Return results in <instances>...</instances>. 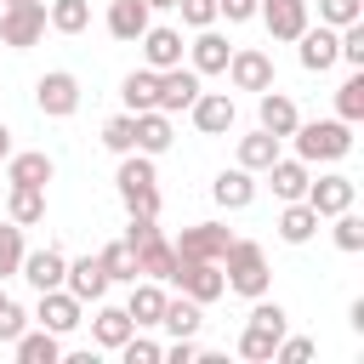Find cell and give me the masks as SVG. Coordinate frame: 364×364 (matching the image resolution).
<instances>
[{"instance_id": "obj_1", "label": "cell", "mask_w": 364, "mask_h": 364, "mask_svg": "<svg viewBox=\"0 0 364 364\" xmlns=\"http://www.w3.org/2000/svg\"><path fill=\"white\" fill-rule=\"evenodd\" d=\"M290 142H296V159H307V165H336V159L353 154V125H347V119H296Z\"/></svg>"}, {"instance_id": "obj_2", "label": "cell", "mask_w": 364, "mask_h": 364, "mask_svg": "<svg viewBox=\"0 0 364 364\" xmlns=\"http://www.w3.org/2000/svg\"><path fill=\"white\" fill-rule=\"evenodd\" d=\"M114 188H119V205L131 216H159V176H154V154H119V171H114Z\"/></svg>"}, {"instance_id": "obj_3", "label": "cell", "mask_w": 364, "mask_h": 364, "mask_svg": "<svg viewBox=\"0 0 364 364\" xmlns=\"http://www.w3.org/2000/svg\"><path fill=\"white\" fill-rule=\"evenodd\" d=\"M222 279H228V290L245 296V301L267 296V284H273V273H267V250H262L256 239H233V245L222 250Z\"/></svg>"}, {"instance_id": "obj_4", "label": "cell", "mask_w": 364, "mask_h": 364, "mask_svg": "<svg viewBox=\"0 0 364 364\" xmlns=\"http://www.w3.org/2000/svg\"><path fill=\"white\" fill-rule=\"evenodd\" d=\"M46 0H17V6H0V46L11 51H28L46 40Z\"/></svg>"}, {"instance_id": "obj_5", "label": "cell", "mask_w": 364, "mask_h": 364, "mask_svg": "<svg viewBox=\"0 0 364 364\" xmlns=\"http://www.w3.org/2000/svg\"><path fill=\"white\" fill-rule=\"evenodd\" d=\"M165 284H176L182 296H193L199 307H210L216 296H228V279H222V262H193V256H176V267H171V279Z\"/></svg>"}, {"instance_id": "obj_6", "label": "cell", "mask_w": 364, "mask_h": 364, "mask_svg": "<svg viewBox=\"0 0 364 364\" xmlns=\"http://www.w3.org/2000/svg\"><path fill=\"white\" fill-rule=\"evenodd\" d=\"M34 108H40L46 119H68V114L80 108V80H74L68 68H46V74L34 80Z\"/></svg>"}, {"instance_id": "obj_7", "label": "cell", "mask_w": 364, "mask_h": 364, "mask_svg": "<svg viewBox=\"0 0 364 364\" xmlns=\"http://www.w3.org/2000/svg\"><path fill=\"white\" fill-rule=\"evenodd\" d=\"M313 210H318V222H330L336 210H347L353 199H358V182L353 176H341V171H324V176H313L307 182V193H301Z\"/></svg>"}, {"instance_id": "obj_8", "label": "cell", "mask_w": 364, "mask_h": 364, "mask_svg": "<svg viewBox=\"0 0 364 364\" xmlns=\"http://www.w3.org/2000/svg\"><path fill=\"white\" fill-rule=\"evenodd\" d=\"M296 57H301V68H307V74L336 68V63H341V40H336V28H330V23H318V28L307 23V28L296 34Z\"/></svg>"}, {"instance_id": "obj_9", "label": "cell", "mask_w": 364, "mask_h": 364, "mask_svg": "<svg viewBox=\"0 0 364 364\" xmlns=\"http://www.w3.org/2000/svg\"><path fill=\"white\" fill-rule=\"evenodd\" d=\"M222 74L233 80V91H267L273 85V57L256 51V46H233V57H228Z\"/></svg>"}, {"instance_id": "obj_10", "label": "cell", "mask_w": 364, "mask_h": 364, "mask_svg": "<svg viewBox=\"0 0 364 364\" xmlns=\"http://www.w3.org/2000/svg\"><path fill=\"white\" fill-rule=\"evenodd\" d=\"M188 114H193V131H199V136H228L233 119H239V108H233L228 91H199V97L188 102Z\"/></svg>"}, {"instance_id": "obj_11", "label": "cell", "mask_w": 364, "mask_h": 364, "mask_svg": "<svg viewBox=\"0 0 364 364\" xmlns=\"http://www.w3.org/2000/svg\"><path fill=\"white\" fill-rule=\"evenodd\" d=\"M171 245H176V256L222 262V250L233 245V228H222V222H193V228H182V239H171Z\"/></svg>"}, {"instance_id": "obj_12", "label": "cell", "mask_w": 364, "mask_h": 364, "mask_svg": "<svg viewBox=\"0 0 364 364\" xmlns=\"http://www.w3.org/2000/svg\"><path fill=\"white\" fill-rule=\"evenodd\" d=\"M34 324H46V330H57V336H68V330H80V324H85V301H80V296H68L63 284H57V290H40V307H34Z\"/></svg>"}, {"instance_id": "obj_13", "label": "cell", "mask_w": 364, "mask_h": 364, "mask_svg": "<svg viewBox=\"0 0 364 364\" xmlns=\"http://www.w3.org/2000/svg\"><path fill=\"white\" fill-rule=\"evenodd\" d=\"M136 46H142V63H148L154 74H159V68H176V63H182V51H188L182 28H165V23H148Z\"/></svg>"}, {"instance_id": "obj_14", "label": "cell", "mask_w": 364, "mask_h": 364, "mask_svg": "<svg viewBox=\"0 0 364 364\" xmlns=\"http://www.w3.org/2000/svg\"><path fill=\"white\" fill-rule=\"evenodd\" d=\"M228 57H233V46H228V34H216V23H210V28H193V40H188V68H193L199 80H205V74H222Z\"/></svg>"}, {"instance_id": "obj_15", "label": "cell", "mask_w": 364, "mask_h": 364, "mask_svg": "<svg viewBox=\"0 0 364 364\" xmlns=\"http://www.w3.org/2000/svg\"><path fill=\"white\" fill-rule=\"evenodd\" d=\"M108 284H114V279H108L102 256H80V262H68V273H63V290L80 296V301H102Z\"/></svg>"}, {"instance_id": "obj_16", "label": "cell", "mask_w": 364, "mask_h": 364, "mask_svg": "<svg viewBox=\"0 0 364 364\" xmlns=\"http://www.w3.org/2000/svg\"><path fill=\"white\" fill-rule=\"evenodd\" d=\"M199 91H205V85H199L193 68H182V63H176V68H159V102H154V108H165V114H188V102H193Z\"/></svg>"}, {"instance_id": "obj_17", "label": "cell", "mask_w": 364, "mask_h": 364, "mask_svg": "<svg viewBox=\"0 0 364 364\" xmlns=\"http://www.w3.org/2000/svg\"><path fill=\"white\" fill-rule=\"evenodd\" d=\"M17 273L34 284V296H40V290H57L63 273H68V256H63L57 245H46V250H23V267H17Z\"/></svg>"}, {"instance_id": "obj_18", "label": "cell", "mask_w": 364, "mask_h": 364, "mask_svg": "<svg viewBox=\"0 0 364 364\" xmlns=\"http://www.w3.org/2000/svg\"><path fill=\"white\" fill-rule=\"evenodd\" d=\"M256 17L267 23L273 40H296L307 28V0H256Z\"/></svg>"}, {"instance_id": "obj_19", "label": "cell", "mask_w": 364, "mask_h": 364, "mask_svg": "<svg viewBox=\"0 0 364 364\" xmlns=\"http://www.w3.org/2000/svg\"><path fill=\"white\" fill-rule=\"evenodd\" d=\"M262 176H267L273 199L284 205V199H301V193H307V182H313V165H307V159H284V154H279V159H273Z\"/></svg>"}, {"instance_id": "obj_20", "label": "cell", "mask_w": 364, "mask_h": 364, "mask_svg": "<svg viewBox=\"0 0 364 364\" xmlns=\"http://www.w3.org/2000/svg\"><path fill=\"white\" fill-rule=\"evenodd\" d=\"M210 199H216L222 210H250V205H256V171H245V165L222 171V176L210 182Z\"/></svg>"}, {"instance_id": "obj_21", "label": "cell", "mask_w": 364, "mask_h": 364, "mask_svg": "<svg viewBox=\"0 0 364 364\" xmlns=\"http://www.w3.org/2000/svg\"><path fill=\"white\" fill-rule=\"evenodd\" d=\"M108 34L114 40H125V46H136L142 40V28L154 23V11H148V0H108Z\"/></svg>"}, {"instance_id": "obj_22", "label": "cell", "mask_w": 364, "mask_h": 364, "mask_svg": "<svg viewBox=\"0 0 364 364\" xmlns=\"http://www.w3.org/2000/svg\"><path fill=\"white\" fill-rule=\"evenodd\" d=\"M11 353H17V364H63V336L46 330V324H34V330H23L11 341Z\"/></svg>"}, {"instance_id": "obj_23", "label": "cell", "mask_w": 364, "mask_h": 364, "mask_svg": "<svg viewBox=\"0 0 364 364\" xmlns=\"http://www.w3.org/2000/svg\"><path fill=\"white\" fill-rule=\"evenodd\" d=\"M57 176V165H51V154L46 148H28V154H6V182H28V188H46Z\"/></svg>"}, {"instance_id": "obj_24", "label": "cell", "mask_w": 364, "mask_h": 364, "mask_svg": "<svg viewBox=\"0 0 364 364\" xmlns=\"http://www.w3.org/2000/svg\"><path fill=\"white\" fill-rule=\"evenodd\" d=\"M125 313H131L136 330H154L159 313H165V290H159V279H131V301H125Z\"/></svg>"}, {"instance_id": "obj_25", "label": "cell", "mask_w": 364, "mask_h": 364, "mask_svg": "<svg viewBox=\"0 0 364 364\" xmlns=\"http://www.w3.org/2000/svg\"><path fill=\"white\" fill-rule=\"evenodd\" d=\"M256 119H262V131H273V136L284 142V136L296 131V119H301V114H296V102H290L279 85H267V91H262V108H256Z\"/></svg>"}, {"instance_id": "obj_26", "label": "cell", "mask_w": 364, "mask_h": 364, "mask_svg": "<svg viewBox=\"0 0 364 364\" xmlns=\"http://www.w3.org/2000/svg\"><path fill=\"white\" fill-rule=\"evenodd\" d=\"M131 250H136V273H142V279H159V284L171 279V267H176V245H171L165 233H154V239H142V245H131Z\"/></svg>"}, {"instance_id": "obj_27", "label": "cell", "mask_w": 364, "mask_h": 364, "mask_svg": "<svg viewBox=\"0 0 364 364\" xmlns=\"http://www.w3.org/2000/svg\"><path fill=\"white\" fill-rule=\"evenodd\" d=\"M171 142H176L171 114H165V108H142V114H136V154H165Z\"/></svg>"}, {"instance_id": "obj_28", "label": "cell", "mask_w": 364, "mask_h": 364, "mask_svg": "<svg viewBox=\"0 0 364 364\" xmlns=\"http://www.w3.org/2000/svg\"><path fill=\"white\" fill-rule=\"evenodd\" d=\"M318 233V210L307 205V199H284V210H279V239L284 245H307Z\"/></svg>"}, {"instance_id": "obj_29", "label": "cell", "mask_w": 364, "mask_h": 364, "mask_svg": "<svg viewBox=\"0 0 364 364\" xmlns=\"http://www.w3.org/2000/svg\"><path fill=\"white\" fill-rule=\"evenodd\" d=\"M199 324H205V307L193 301V296H165V313H159V330H171V336H199Z\"/></svg>"}, {"instance_id": "obj_30", "label": "cell", "mask_w": 364, "mask_h": 364, "mask_svg": "<svg viewBox=\"0 0 364 364\" xmlns=\"http://www.w3.org/2000/svg\"><path fill=\"white\" fill-rule=\"evenodd\" d=\"M131 330H136V324H131V313H125V307H108V296H102V301H97V318H91V341L114 353Z\"/></svg>"}, {"instance_id": "obj_31", "label": "cell", "mask_w": 364, "mask_h": 364, "mask_svg": "<svg viewBox=\"0 0 364 364\" xmlns=\"http://www.w3.org/2000/svg\"><path fill=\"white\" fill-rule=\"evenodd\" d=\"M6 216H11L17 228H34V222H46V188L11 182V193H6Z\"/></svg>"}, {"instance_id": "obj_32", "label": "cell", "mask_w": 364, "mask_h": 364, "mask_svg": "<svg viewBox=\"0 0 364 364\" xmlns=\"http://www.w3.org/2000/svg\"><path fill=\"white\" fill-rule=\"evenodd\" d=\"M119 97H125V114L154 108V102H159V74H154V68H131V74L119 80Z\"/></svg>"}, {"instance_id": "obj_33", "label": "cell", "mask_w": 364, "mask_h": 364, "mask_svg": "<svg viewBox=\"0 0 364 364\" xmlns=\"http://www.w3.org/2000/svg\"><path fill=\"white\" fill-rule=\"evenodd\" d=\"M273 159H279V136H273V131L256 125L250 136H239V165H245V171H267Z\"/></svg>"}, {"instance_id": "obj_34", "label": "cell", "mask_w": 364, "mask_h": 364, "mask_svg": "<svg viewBox=\"0 0 364 364\" xmlns=\"http://www.w3.org/2000/svg\"><path fill=\"white\" fill-rule=\"evenodd\" d=\"M279 336H284V330L245 324V330H239V358H250V364H273V347H279Z\"/></svg>"}, {"instance_id": "obj_35", "label": "cell", "mask_w": 364, "mask_h": 364, "mask_svg": "<svg viewBox=\"0 0 364 364\" xmlns=\"http://www.w3.org/2000/svg\"><path fill=\"white\" fill-rule=\"evenodd\" d=\"M46 23H51L57 34H85V28H91V6H85V0H51V6H46Z\"/></svg>"}, {"instance_id": "obj_36", "label": "cell", "mask_w": 364, "mask_h": 364, "mask_svg": "<svg viewBox=\"0 0 364 364\" xmlns=\"http://www.w3.org/2000/svg\"><path fill=\"white\" fill-rule=\"evenodd\" d=\"M336 119H347V125L364 119V68H353V74L336 85Z\"/></svg>"}, {"instance_id": "obj_37", "label": "cell", "mask_w": 364, "mask_h": 364, "mask_svg": "<svg viewBox=\"0 0 364 364\" xmlns=\"http://www.w3.org/2000/svg\"><path fill=\"white\" fill-rule=\"evenodd\" d=\"M330 222H336V228H330L336 250H341V256H358V250H364V216H358V210L347 205V210H336Z\"/></svg>"}, {"instance_id": "obj_38", "label": "cell", "mask_w": 364, "mask_h": 364, "mask_svg": "<svg viewBox=\"0 0 364 364\" xmlns=\"http://www.w3.org/2000/svg\"><path fill=\"white\" fill-rule=\"evenodd\" d=\"M97 256H102V267H108V279H114V284H131V279H142V273H136V250H131L125 239H108Z\"/></svg>"}, {"instance_id": "obj_39", "label": "cell", "mask_w": 364, "mask_h": 364, "mask_svg": "<svg viewBox=\"0 0 364 364\" xmlns=\"http://www.w3.org/2000/svg\"><path fill=\"white\" fill-rule=\"evenodd\" d=\"M23 250H28V245H23V228L6 216V222H0V279H11V273L23 267Z\"/></svg>"}, {"instance_id": "obj_40", "label": "cell", "mask_w": 364, "mask_h": 364, "mask_svg": "<svg viewBox=\"0 0 364 364\" xmlns=\"http://www.w3.org/2000/svg\"><path fill=\"white\" fill-rule=\"evenodd\" d=\"M102 148H108V154H131V148H136V114H114V119L102 125Z\"/></svg>"}, {"instance_id": "obj_41", "label": "cell", "mask_w": 364, "mask_h": 364, "mask_svg": "<svg viewBox=\"0 0 364 364\" xmlns=\"http://www.w3.org/2000/svg\"><path fill=\"white\" fill-rule=\"evenodd\" d=\"M114 353H119L125 364H159V353H165V347H159L154 336H136V330H131V336H125V341H119Z\"/></svg>"}, {"instance_id": "obj_42", "label": "cell", "mask_w": 364, "mask_h": 364, "mask_svg": "<svg viewBox=\"0 0 364 364\" xmlns=\"http://www.w3.org/2000/svg\"><path fill=\"white\" fill-rule=\"evenodd\" d=\"M318 347L307 341V336H279V347H273V364H307Z\"/></svg>"}, {"instance_id": "obj_43", "label": "cell", "mask_w": 364, "mask_h": 364, "mask_svg": "<svg viewBox=\"0 0 364 364\" xmlns=\"http://www.w3.org/2000/svg\"><path fill=\"white\" fill-rule=\"evenodd\" d=\"M353 17H364V0H318V23L341 28V23H353Z\"/></svg>"}, {"instance_id": "obj_44", "label": "cell", "mask_w": 364, "mask_h": 364, "mask_svg": "<svg viewBox=\"0 0 364 364\" xmlns=\"http://www.w3.org/2000/svg\"><path fill=\"white\" fill-rule=\"evenodd\" d=\"M23 330H28V313H23V307H17L11 296H6V301H0V341L11 347V341H17Z\"/></svg>"}, {"instance_id": "obj_45", "label": "cell", "mask_w": 364, "mask_h": 364, "mask_svg": "<svg viewBox=\"0 0 364 364\" xmlns=\"http://www.w3.org/2000/svg\"><path fill=\"white\" fill-rule=\"evenodd\" d=\"M176 11H182L188 28H210L216 23V0H176Z\"/></svg>"}, {"instance_id": "obj_46", "label": "cell", "mask_w": 364, "mask_h": 364, "mask_svg": "<svg viewBox=\"0 0 364 364\" xmlns=\"http://www.w3.org/2000/svg\"><path fill=\"white\" fill-rule=\"evenodd\" d=\"M216 17H228V23H250V17H256V0H216Z\"/></svg>"}, {"instance_id": "obj_47", "label": "cell", "mask_w": 364, "mask_h": 364, "mask_svg": "<svg viewBox=\"0 0 364 364\" xmlns=\"http://www.w3.org/2000/svg\"><path fill=\"white\" fill-rule=\"evenodd\" d=\"M6 154H11V131L0 125V159H6Z\"/></svg>"}, {"instance_id": "obj_48", "label": "cell", "mask_w": 364, "mask_h": 364, "mask_svg": "<svg viewBox=\"0 0 364 364\" xmlns=\"http://www.w3.org/2000/svg\"><path fill=\"white\" fill-rule=\"evenodd\" d=\"M165 6H176V0H148V11H165Z\"/></svg>"}, {"instance_id": "obj_49", "label": "cell", "mask_w": 364, "mask_h": 364, "mask_svg": "<svg viewBox=\"0 0 364 364\" xmlns=\"http://www.w3.org/2000/svg\"><path fill=\"white\" fill-rule=\"evenodd\" d=\"M0 6H17V0H0Z\"/></svg>"}]
</instances>
